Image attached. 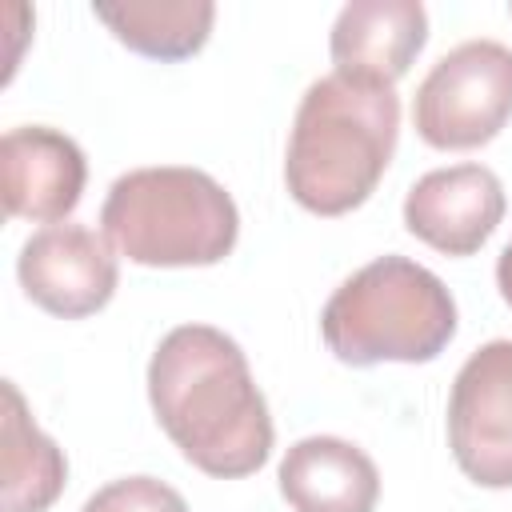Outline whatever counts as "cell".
Returning a JSON list of instances; mask_svg holds the SVG:
<instances>
[{"label":"cell","instance_id":"obj_1","mask_svg":"<svg viewBox=\"0 0 512 512\" xmlns=\"http://www.w3.org/2000/svg\"><path fill=\"white\" fill-rule=\"evenodd\" d=\"M148 400L156 424L204 476H252L272 452L276 428L248 356L212 324H180L156 344Z\"/></svg>","mask_w":512,"mask_h":512},{"label":"cell","instance_id":"obj_2","mask_svg":"<svg viewBox=\"0 0 512 512\" xmlns=\"http://www.w3.org/2000/svg\"><path fill=\"white\" fill-rule=\"evenodd\" d=\"M396 136L400 96L392 84L344 72L312 80L300 96L284 152L292 200L316 216L360 208L392 164Z\"/></svg>","mask_w":512,"mask_h":512},{"label":"cell","instance_id":"obj_3","mask_svg":"<svg viewBox=\"0 0 512 512\" xmlns=\"http://www.w3.org/2000/svg\"><path fill=\"white\" fill-rule=\"evenodd\" d=\"M320 336L352 368L428 364L456 336V300L432 268L408 256H376L328 296Z\"/></svg>","mask_w":512,"mask_h":512},{"label":"cell","instance_id":"obj_4","mask_svg":"<svg viewBox=\"0 0 512 512\" xmlns=\"http://www.w3.org/2000/svg\"><path fill=\"white\" fill-rule=\"evenodd\" d=\"M100 228L132 264L204 268L236 248L240 212L216 176L184 164H156L112 180Z\"/></svg>","mask_w":512,"mask_h":512},{"label":"cell","instance_id":"obj_5","mask_svg":"<svg viewBox=\"0 0 512 512\" xmlns=\"http://www.w3.org/2000/svg\"><path fill=\"white\" fill-rule=\"evenodd\" d=\"M512 120V48L464 40L444 52L412 96V124L440 152H468L500 136Z\"/></svg>","mask_w":512,"mask_h":512},{"label":"cell","instance_id":"obj_6","mask_svg":"<svg viewBox=\"0 0 512 512\" xmlns=\"http://www.w3.org/2000/svg\"><path fill=\"white\" fill-rule=\"evenodd\" d=\"M448 448L480 488H512V340L476 348L448 392Z\"/></svg>","mask_w":512,"mask_h":512},{"label":"cell","instance_id":"obj_7","mask_svg":"<svg viewBox=\"0 0 512 512\" xmlns=\"http://www.w3.org/2000/svg\"><path fill=\"white\" fill-rule=\"evenodd\" d=\"M16 276L36 308L60 320H84L112 300L120 268L108 236L84 224H48L24 240Z\"/></svg>","mask_w":512,"mask_h":512},{"label":"cell","instance_id":"obj_8","mask_svg":"<svg viewBox=\"0 0 512 512\" xmlns=\"http://www.w3.org/2000/svg\"><path fill=\"white\" fill-rule=\"evenodd\" d=\"M504 184L484 164L424 172L404 196V228L444 256H472L504 220Z\"/></svg>","mask_w":512,"mask_h":512},{"label":"cell","instance_id":"obj_9","mask_svg":"<svg viewBox=\"0 0 512 512\" xmlns=\"http://www.w3.org/2000/svg\"><path fill=\"white\" fill-rule=\"evenodd\" d=\"M0 172H4V212L12 220L60 224L84 196L88 160L72 136L44 124H24L4 132Z\"/></svg>","mask_w":512,"mask_h":512},{"label":"cell","instance_id":"obj_10","mask_svg":"<svg viewBox=\"0 0 512 512\" xmlns=\"http://www.w3.org/2000/svg\"><path fill=\"white\" fill-rule=\"evenodd\" d=\"M428 44V12L420 0H352L340 8L328 52L336 72L396 84Z\"/></svg>","mask_w":512,"mask_h":512},{"label":"cell","instance_id":"obj_11","mask_svg":"<svg viewBox=\"0 0 512 512\" xmlns=\"http://www.w3.org/2000/svg\"><path fill=\"white\" fill-rule=\"evenodd\" d=\"M280 496L292 512H376L380 472L372 456L340 436H304L280 460Z\"/></svg>","mask_w":512,"mask_h":512},{"label":"cell","instance_id":"obj_12","mask_svg":"<svg viewBox=\"0 0 512 512\" xmlns=\"http://www.w3.org/2000/svg\"><path fill=\"white\" fill-rule=\"evenodd\" d=\"M92 16L132 52L148 60H188L208 44L212 0H120L92 4Z\"/></svg>","mask_w":512,"mask_h":512},{"label":"cell","instance_id":"obj_13","mask_svg":"<svg viewBox=\"0 0 512 512\" xmlns=\"http://www.w3.org/2000/svg\"><path fill=\"white\" fill-rule=\"evenodd\" d=\"M68 460L52 436L36 428L12 380H4V512H48L64 492Z\"/></svg>","mask_w":512,"mask_h":512},{"label":"cell","instance_id":"obj_14","mask_svg":"<svg viewBox=\"0 0 512 512\" xmlns=\"http://www.w3.org/2000/svg\"><path fill=\"white\" fill-rule=\"evenodd\" d=\"M80 512H188L184 496L156 476H120L96 488Z\"/></svg>","mask_w":512,"mask_h":512},{"label":"cell","instance_id":"obj_15","mask_svg":"<svg viewBox=\"0 0 512 512\" xmlns=\"http://www.w3.org/2000/svg\"><path fill=\"white\" fill-rule=\"evenodd\" d=\"M496 288H500V296H504V304L512 308V240L504 244V252H500V260H496Z\"/></svg>","mask_w":512,"mask_h":512}]
</instances>
